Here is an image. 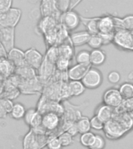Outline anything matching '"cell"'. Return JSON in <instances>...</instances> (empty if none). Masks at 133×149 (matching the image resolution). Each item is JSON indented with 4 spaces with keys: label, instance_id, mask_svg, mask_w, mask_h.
Wrapping results in <instances>:
<instances>
[{
    "label": "cell",
    "instance_id": "1",
    "mask_svg": "<svg viewBox=\"0 0 133 149\" xmlns=\"http://www.w3.org/2000/svg\"><path fill=\"white\" fill-rule=\"evenodd\" d=\"M119 119L112 116V118L106 122L104 127V131L107 138L115 140L120 138L125 134L126 131L131 129L132 126L133 119L129 113H125L118 117Z\"/></svg>",
    "mask_w": 133,
    "mask_h": 149
},
{
    "label": "cell",
    "instance_id": "2",
    "mask_svg": "<svg viewBox=\"0 0 133 149\" xmlns=\"http://www.w3.org/2000/svg\"><path fill=\"white\" fill-rule=\"evenodd\" d=\"M113 44L124 51H133L132 30L116 29L114 31Z\"/></svg>",
    "mask_w": 133,
    "mask_h": 149
},
{
    "label": "cell",
    "instance_id": "3",
    "mask_svg": "<svg viewBox=\"0 0 133 149\" xmlns=\"http://www.w3.org/2000/svg\"><path fill=\"white\" fill-rule=\"evenodd\" d=\"M18 88L20 91V93H22L23 94H26V95L37 94V93L41 92L43 89V83L40 80L38 76L27 79H21L20 77Z\"/></svg>",
    "mask_w": 133,
    "mask_h": 149
},
{
    "label": "cell",
    "instance_id": "4",
    "mask_svg": "<svg viewBox=\"0 0 133 149\" xmlns=\"http://www.w3.org/2000/svg\"><path fill=\"white\" fill-rule=\"evenodd\" d=\"M22 11L18 8H10L4 13H0V26L16 27L20 20Z\"/></svg>",
    "mask_w": 133,
    "mask_h": 149
},
{
    "label": "cell",
    "instance_id": "5",
    "mask_svg": "<svg viewBox=\"0 0 133 149\" xmlns=\"http://www.w3.org/2000/svg\"><path fill=\"white\" fill-rule=\"evenodd\" d=\"M88 89L99 88L103 83V74L100 70L91 66L81 80Z\"/></svg>",
    "mask_w": 133,
    "mask_h": 149
},
{
    "label": "cell",
    "instance_id": "6",
    "mask_svg": "<svg viewBox=\"0 0 133 149\" xmlns=\"http://www.w3.org/2000/svg\"><path fill=\"white\" fill-rule=\"evenodd\" d=\"M59 22L68 31H72L81 23V16L73 9H69L61 13Z\"/></svg>",
    "mask_w": 133,
    "mask_h": 149
},
{
    "label": "cell",
    "instance_id": "7",
    "mask_svg": "<svg viewBox=\"0 0 133 149\" xmlns=\"http://www.w3.org/2000/svg\"><path fill=\"white\" fill-rule=\"evenodd\" d=\"M37 109L41 114L48 112H55L59 115L64 113V107L59 104L58 101L51 100L44 95H42L38 101Z\"/></svg>",
    "mask_w": 133,
    "mask_h": 149
},
{
    "label": "cell",
    "instance_id": "8",
    "mask_svg": "<svg viewBox=\"0 0 133 149\" xmlns=\"http://www.w3.org/2000/svg\"><path fill=\"white\" fill-rule=\"evenodd\" d=\"M60 116L55 112H48L42 114L41 125L47 132L52 133L58 130L61 123Z\"/></svg>",
    "mask_w": 133,
    "mask_h": 149
},
{
    "label": "cell",
    "instance_id": "9",
    "mask_svg": "<svg viewBox=\"0 0 133 149\" xmlns=\"http://www.w3.org/2000/svg\"><path fill=\"white\" fill-rule=\"evenodd\" d=\"M123 101V98L118 88H109L103 95V102L114 109L120 107Z\"/></svg>",
    "mask_w": 133,
    "mask_h": 149
},
{
    "label": "cell",
    "instance_id": "10",
    "mask_svg": "<svg viewBox=\"0 0 133 149\" xmlns=\"http://www.w3.org/2000/svg\"><path fill=\"white\" fill-rule=\"evenodd\" d=\"M40 9L41 16H51L59 20L61 13L58 9L57 0H41Z\"/></svg>",
    "mask_w": 133,
    "mask_h": 149
},
{
    "label": "cell",
    "instance_id": "11",
    "mask_svg": "<svg viewBox=\"0 0 133 149\" xmlns=\"http://www.w3.org/2000/svg\"><path fill=\"white\" fill-rule=\"evenodd\" d=\"M0 42L7 53L15 47V27H0Z\"/></svg>",
    "mask_w": 133,
    "mask_h": 149
},
{
    "label": "cell",
    "instance_id": "12",
    "mask_svg": "<svg viewBox=\"0 0 133 149\" xmlns=\"http://www.w3.org/2000/svg\"><path fill=\"white\" fill-rule=\"evenodd\" d=\"M25 53L26 62L30 67L36 70L39 69L40 66L41 65L44 56L35 47H30L24 51Z\"/></svg>",
    "mask_w": 133,
    "mask_h": 149
},
{
    "label": "cell",
    "instance_id": "13",
    "mask_svg": "<svg viewBox=\"0 0 133 149\" xmlns=\"http://www.w3.org/2000/svg\"><path fill=\"white\" fill-rule=\"evenodd\" d=\"M55 64L51 62L44 56V60L42 62L41 65L40 66L38 71V78L44 84L50 79L52 75L55 74Z\"/></svg>",
    "mask_w": 133,
    "mask_h": 149
},
{
    "label": "cell",
    "instance_id": "14",
    "mask_svg": "<svg viewBox=\"0 0 133 149\" xmlns=\"http://www.w3.org/2000/svg\"><path fill=\"white\" fill-rule=\"evenodd\" d=\"M91 66V64L77 63L76 65L70 67L67 71L69 80H82Z\"/></svg>",
    "mask_w": 133,
    "mask_h": 149
},
{
    "label": "cell",
    "instance_id": "15",
    "mask_svg": "<svg viewBox=\"0 0 133 149\" xmlns=\"http://www.w3.org/2000/svg\"><path fill=\"white\" fill-rule=\"evenodd\" d=\"M98 30H99V33H114L116 30V26H115L114 16L104 15L99 17Z\"/></svg>",
    "mask_w": 133,
    "mask_h": 149
},
{
    "label": "cell",
    "instance_id": "16",
    "mask_svg": "<svg viewBox=\"0 0 133 149\" xmlns=\"http://www.w3.org/2000/svg\"><path fill=\"white\" fill-rule=\"evenodd\" d=\"M7 58L13 63V65L16 66V68L27 65L26 62L24 51H23L20 48H16L15 47L7 53Z\"/></svg>",
    "mask_w": 133,
    "mask_h": 149
},
{
    "label": "cell",
    "instance_id": "17",
    "mask_svg": "<svg viewBox=\"0 0 133 149\" xmlns=\"http://www.w3.org/2000/svg\"><path fill=\"white\" fill-rule=\"evenodd\" d=\"M16 66L7 57L0 58V75L4 79H6L15 74Z\"/></svg>",
    "mask_w": 133,
    "mask_h": 149
},
{
    "label": "cell",
    "instance_id": "18",
    "mask_svg": "<svg viewBox=\"0 0 133 149\" xmlns=\"http://www.w3.org/2000/svg\"><path fill=\"white\" fill-rule=\"evenodd\" d=\"M91 35L88 31H79V32L72 33L69 35V39L71 43L74 47H80L87 44Z\"/></svg>",
    "mask_w": 133,
    "mask_h": 149
},
{
    "label": "cell",
    "instance_id": "19",
    "mask_svg": "<svg viewBox=\"0 0 133 149\" xmlns=\"http://www.w3.org/2000/svg\"><path fill=\"white\" fill-rule=\"evenodd\" d=\"M114 108H112L103 102V104L98 106L97 108L96 109L95 115H97L101 120L106 123L112 118V116L114 113Z\"/></svg>",
    "mask_w": 133,
    "mask_h": 149
},
{
    "label": "cell",
    "instance_id": "20",
    "mask_svg": "<svg viewBox=\"0 0 133 149\" xmlns=\"http://www.w3.org/2000/svg\"><path fill=\"white\" fill-rule=\"evenodd\" d=\"M23 148L25 149L40 148L38 141H37V134L35 133L31 128L29 130V132L23 137Z\"/></svg>",
    "mask_w": 133,
    "mask_h": 149
},
{
    "label": "cell",
    "instance_id": "21",
    "mask_svg": "<svg viewBox=\"0 0 133 149\" xmlns=\"http://www.w3.org/2000/svg\"><path fill=\"white\" fill-rule=\"evenodd\" d=\"M73 45L70 41V39L69 38L66 40L65 41L58 45V54H59V57H62L72 60V58L74 57V48H73Z\"/></svg>",
    "mask_w": 133,
    "mask_h": 149
},
{
    "label": "cell",
    "instance_id": "22",
    "mask_svg": "<svg viewBox=\"0 0 133 149\" xmlns=\"http://www.w3.org/2000/svg\"><path fill=\"white\" fill-rule=\"evenodd\" d=\"M68 87L70 96H79L86 90V87L81 80H69L68 81Z\"/></svg>",
    "mask_w": 133,
    "mask_h": 149
},
{
    "label": "cell",
    "instance_id": "23",
    "mask_svg": "<svg viewBox=\"0 0 133 149\" xmlns=\"http://www.w3.org/2000/svg\"><path fill=\"white\" fill-rule=\"evenodd\" d=\"M107 55L100 48L93 49L90 51V64L93 66H100L105 62Z\"/></svg>",
    "mask_w": 133,
    "mask_h": 149
},
{
    "label": "cell",
    "instance_id": "24",
    "mask_svg": "<svg viewBox=\"0 0 133 149\" xmlns=\"http://www.w3.org/2000/svg\"><path fill=\"white\" fill-rule=\"evenodd\" d=\"M116 29H125L133 30V15H128L123 18L114 16Z\"/></svg>",
    "mask_w": 133,
    "mask_h": 149
},
{
    "label": "cell",
    "instance_id": "25",
    "mask_svg": "<svg viewBox=\"0 0 133 149\" xmlns=\"http://www.w3.org/2000/svg\"><path fill=\"white\" fill-rule=\"evenodd\" d=\"M37 70L30 67V65H26L21 67L16 68L15 74L20 76L21 79H32L37 76Z\"/></svg>",
    "mask_w": 133,
    "mask_h": 149
},
{
    "label": "cell",
    "instance_id": "26",
    "mask_svg": "<svg viewBox=\"0 0 133 149\" xmlns=\"http://www.w3.org/2000/svg\"><path fill=\"white\" fill-rule=\"evenodd\" d=\"M98 19L99 17L94 18H83L81 16V22L86 26V31H88L90 35L98 34Z\"/></svg>",
    "mask_w": 133,
    "mask_h": 149
},
{
    "label": "cell",
    "instance_id": "27",
    "mask_svg": "<svg viewBox=\"0 0 133 149\" xmlns=\"http://www.w3.org/2000/svg\"><path fill=\"white\" fill-rule=\"evenodd\" d=\"M26 108L24 105L20 103V102H16L14 103L13 107L12 108V110L10 112V116L14 120H21L23 119V116L25 115Z\"/></svg>",
    "mask_w": 133,
    "mask_h": 149
},
{
    "label": "cell",
    "instance_id": "28",
    "mask_svg": "<svg viewBox=\"0 0 133 149\" xmlns=\"http://www.w3.org/2000/svg\"><path fill=\"white\" fill-rule=\"evenodd\" d=\"M124 100L133 98V84L128 81L121 84L118 88Z\"/></svg>",
    "mask_w": 133,
    "mask_h": 149
},
{
    "label": "cell",
    "instance_id": "29",
    "mask_svg": "<svg viewBox=\"0 0 133 149\" xmlns=\"http://www.w3.org/2000/svg\"><path fill=\"white\" fill-rule=\"evenodd\" d=\"M76 123L79 130V134H83L91 130L90 120L87 116H80L76 121Z\"/></svg>",
    "mask_w": 133,
    "mask_h": 149
},
{
    "label": "cell",
    "instance_id": "30",
    "mask_svg": "<svg viewBox=\"0 0 133 149\" xmlns=\"http://www.w3.org/2000/svg\"><path fill=\"white\" fill-rule=\"evenodd\" d=\"M94 137H95V134H93V132H91L90 130V131H87V132L83 133V134H80L79 142L83 147L90 148L91 145L93 144Z\"/></svg>",
    "mask_w": 133,
    "mask_h": 149
},
{
    "label": "cell",
    "instance_id": "31",
    "mask_svg": "<svg viewBox=\"0 0 133 149\" xmlns=\"http://www.w3.org/2000/svg\"><path fill=\"white\" fill-rule=\"evenodd\" d=\"M76 63L79 64H90V52L86 50H82L75 55Z\"/></svg>",
    "mask_w": 133,
    "mask_h": 149
},
{
    "label": "cell",
    "instance_id": "32",
    "mask_svg": "<svg viewBox=\"0 0 133 149\" xmlns=\"http://www.w3.org/2000/svg\"><path fill=\"white\" fill-rule=\"evenodd\" d=\"M58 137L62 147L69 146L73 143L74 137L68 131H63L62 133H60Z\"/></svg>",
    "mask_w": 133,
    "mask_h": 149
},
{
    "label": "cell",
    "instance_id": "33",
    "mask_svg": "<svg viewBox=\"0 0 133 149\" xmlns=\"http://www.w3.org/2000/svg\"><path fill=\"white\" fill-rule=\"evenodd\" d=\"M70 61L68 58L59 57L55 62L56 69L59 72H67L70 68Z\"/></svg>",
    "mask_w": 133,
    "mask_h": 149
},
{
    "label": "cell",
    "instance_id": "34",
    "mask_svg": "<svg viewBox=\"0 0 133 149\" xmlns=\"http://www.w3.org/2000/svg\"><path fill=\"white\" fill-rule=\"evenodd\" d=\"M87 45L92 49L100 48L103 46V43L99 33L91 35L88 42H87Z\"/></svg>",
    "mask_w": 133,
    "mask_h": 149
},
{
    "label": "cell",
    "instance_id": "35",
    "mask_svg": "<svg viewBox=\"0 0 133 149\" xmlns=\"http://www.w3.org/2000/svg\"><path fill=\"white\" fill-rule=\"evenodd\" d=\"M45 57H46L50 61L53 62L54 64H55L56 61L58 60V58H59L58 46L49 47L48 48V50H47Z\"/></svg>",
    "mask_w": 133,
    "mask_h": 149
},
{
    "label": "cell",
    "instance_id": "36",
    "mask_svg": "<svg viewBox=\"0 0 133 149\" xmlns=\"http://www.w3.org/2000/svg\"><path fill=\"white\" fill-rule=\"evenodd\" d=\"M106 145V141L102 135L95 134L94 141H93V144L91 145L90 148L91 149H103L105 148Z\"/></svg>",
    "mask_w": 133,
    "mask_h": 149
},
{
    "label": "cell",
    "instance_id": "37",
    "mask_svg": "<svg viewBox=\"0 0 133 149\" xmlns=\"http://www.w3.org/2000/svg\"><path fill=\"white\" fill-rule=\"evenodd\" d=\"M48 148L51 149H58L62 148V144L61 142L58 139V137L57 136H48V142H47L46 145Z\"/></svg>",
    "mask_w": 133,
    "mask_h": 149
},
{
    "label": "cell",
    "instance_id": "38",
    "mask_svg": "<svg viewBox=\"0 0 133 149\" xmlns=\"http://www.w3.org/2000/svg\"><path fill=\"white\" fill-rule=\"evenodd\" d=\"M90 124L91 128H93V129L97 130H104L105 123L104 121L101 120L97 115H94L90 119Z\"/></svg>",
    "mask_w": 133,
    "mask_h": 149
},
{
    "label": "cell",
    "instance_id": "39",
    "mask_svg": "<svg viewBox=\"0 0 133 149\" xmlns=\"http://www.w3.org/2000/svg\"><path fill=\"white\" fill-rule=\"evenodd\" d=\"M99 35H100V37H101V40H102L103 46L113 43L114 33H99Z\"/></svg>",
    "mask_w": 133,
    "mask_h": 149
},
{
    "label": "cell",
    "instance_id": "40",
    "mask_svg": "<svg viewBox=\"0 0 133 149\" xmlns=\"http://www.w3.org/2000/svg\"><path fill=\"white\" fill-rule=\"evenodd\" d=\"M71 0H57V6L61 13L67 11L69 9Z\"/></svg>",
    "mask_w": 133,
    "mask_h": 149
},
{
    "label": "cell",
    "instance_id": "41",
    "mask_svg": "<svg viewBox=\"0 0 133 149\" xmlns=\"http://www.w3.org/2000/svg\"><path fill=\"white\" fill-rule=\"evenodd\" d=\"M107 79L109 82L112 84L118 83L121 80V74L117 71H112L107 75Z\"/></svg>",
    "mask_w": 133,
    "mask_h": 149
},
{
    "label": "cell",
    "instance_id": "42",
    "mask_svg": "<svg viewBox=\"0 0 133 149\" xmlns=\"http://www.w3.org/2000/svg\"><path fill=\"white\" fill-rule=\"evenodd\" d=\"M37 109H35V108H30V109H28L26 110L25 115L23 116V120L26 123V124L27 126L30 125V121L32 120L33 116L35 114V113L37 112Z\"/></svg>",
    "mask_w": 133,
    "mask_h": 149
},
{
    "label": "cell",
    "instance_id": "43",
    "mask_svg": "<svg viewBox=\"0 0 133 149\" xmlns=\"http://www.w3.org/2000/svg\"><path fill=\"white\" fill-rule=\"evenodd\" d=\"M13 0H0V13H4L12 8Z\"/></svg>",
    "mask_w": 133,
    "mask_h": 149
},
{
    "label": "cell",
    "instance_id": "44",
    "mask_svg": "<svg viewBox=\"0 0 133 149\" xmlns=\"http://www.w3.org/2000/svg\"><path fill=\"white\" fill-rule=\"evenodd\" d=\"M9 113L6 111V109H5L3 105L0 102V119H4L8 116Z\"/></svg>",
    "mask_w": 133,
    "mask_h": 149
},
{
    "label": "cell",
    "instance_id": "45",
    "mask_svg": "<svg viewBox=\"0 0 133 149\" xmlns=\"http://www.w3.org/2000/svg\"><path fill=\"white\" fill-rule=\"evenodd\" d=\"M4 57H7V51L2 44V43L0 42V58H4Z\"/></svg>",
    "mask_w": 133,
    "mask_h": 149
},
{
    "label": "cell",
    "instance_id": "46",
    "mask_svg": "<svg viewBox=\"0 0 133 149\" xmlns=\"http://www.w3.org/2000/svg\"><path fill=\"white\" fill-rule=\"evenodd\" d=\"M4 85H5V79L0 75V95H2L3 91H4Z\"/></svg>",
    "mask_w": 133,
    "mask_h": 149
},
{
    "label": "cell",
    "instance_id": "47",
    "mask_svg": "<svg viewBox=\"0 0 133 149\" xmlns=\"http://www.w3.org/2000/svg\"><path fill=\"white\" fill-rule=\"evenodd\" d=\"M82 0H71V3H70L69 9H73L77 5L79 4V2H81Z\"/></svg>",
    "mask_w": 133,
    "mask_h": 149
},
{
    "label": "cell",
    "instance_id": "48",
    "mask_svg": "<svg viewBox=\"0 0 133 149\" xmlns=\"http://www.w3.org/2000/svg\"><path fill=\"white\" fill-rule=\"evenodd\" d=\"M128 79H131V80H133V71L131 72L129 74H128Z\"/></svg>",
    "mask_w": 133,
    "mask_h": 149
},
{
    "label": "cell",
    "instance_id": "49",
    "mask_svg": "<svg viewBox=\"0 0 133 149\" xmlns=\"http://www.w3.org/2000/svg\"><path fill=\"white\" fill-rule=\"evenodd\" d=\"M129 113V115H130V116H131V117H132V118L133 119V109H132V111L130 112V113Z\"/></svg>",
    "mask_w": 133,
    "mask_h": 149
},
{
    "label": "cell",
    "instance_id": "50",
    "mask_svg": "<svg viewBox=\"0 0 133 149\" xmlns=\"http://www.w3.org/2000/svg\"><path fill=\"white\" fill-rule=\"evenodd\" d=\"M0 37H1V33H0Z\"/></svg>",
    "mask_w": 133,
    "mask_h": 149
}]
</instances>
